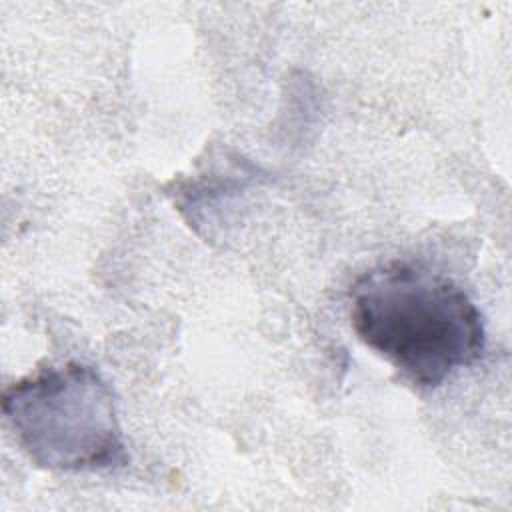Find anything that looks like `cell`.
<instances>
[{"instance_id":"obj_1","label":"cell","mask_w":512,"mask_h":512,"mask_svg":"<svg viewBox=\"0 0 512 512\" xmlns=\"http://www.w3.org/2000/svg\"><path fill=\"white\" fill-rule=\"evenodd\" d=\"M350 320L356 336L416 388H438L486 348L472 298L418 264L388 262L362 274L350 290Z\"/></svg>"},{"instance_id":"obj_2","label":"cell","mask_w":512,"mask_h":512,"mask_svg":"<svg viewBox=\"0 0 512 512\" xmlns=\"http://www.w3.org/2000/svg\"><path fill=\"white\" fill-rule=\"evenodd\" d=\"M2 412L40 468L96 472L130 462L114 392L88 364L48 366L14 382L2 394Z\"/></svg>"}]
</instances>
